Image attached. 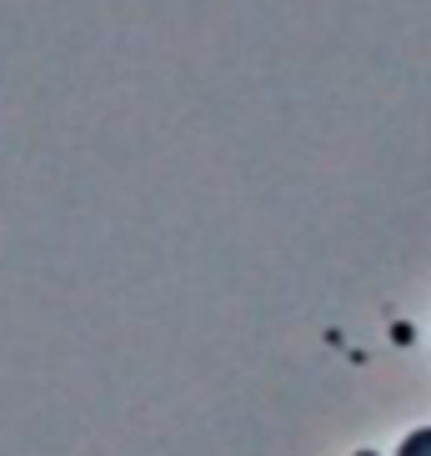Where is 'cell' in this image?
<instances>
[{
	"label": "cell",
	"instance_id": "6da1fadb",
	"mask_svg": "<svg viewBox=\"0 0 431 456\" xmlns=\"http://www.w3.org/2000/svg\"><path fill=\"white\" fill-rule=\"evenodd\" d=\"M396 456H431V427H417V431H411V436L396 446Z\"/></svg>",
	"mask_w": 431,
	"mask_h": 456
},
{
	"label": "cell",
	"instance_id": "7a4b0ae2",
	"mask_svg": "<svg viewBox=\"0 0 431 456\" xmlns=\"http://www.w3.org/2000/svg\"><path fill=\"white\" fill-rule=\"evenodd\" d=\"M362 456H377V452H362Z\"/></svg>",
	"mask_w": 431,
	"mask_h": 456
}]
</instances>
